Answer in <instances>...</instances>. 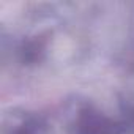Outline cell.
I'll return each mask as SVG.
<instances>
[{"mask_svg":"<svg viewBox=\"0 0 134 134\" xmlns=\"http://www.w3.org/2000/svg\"><path fill=\"white\" fill-rule=\"evenodd\" d=\"M65 118L70 134H125L120 120L104 114L90 99L74 98L66 106Z\"/></svg>","mask_w":134,"mask_h":134,"instance_id":"cell-1","label":"cell"},{"mask_svg":"<svg viewBox=\"0 0 134 134\" xmlns=\"http://www.w3.org/2000/svg\"><path fill=\"white\" fill-rule=\"evenodd\" d=\"M3 134H47V123L35 112L13 110L3 120Z\"/></svg>","mask_w":134,"mask_h":134,"instance_id":"cell-2","label":"cell"},{"mask_svg":"<svg viewBox=\"0 0 134 134\" xmlns=\"http://www.w3.org/2000/svg\"><path fill=\"white\" fill-rule=\"evenodd\" d=\"M118 120L125 134H134V93H123L118 98Z\"/></svg>","mask_w":134,"mask_h":134,"instance_id":"cell-3","label":"cell"}]
</instances>
